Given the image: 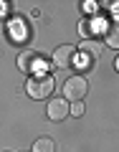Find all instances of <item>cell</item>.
I'll return each mask as SVG.
<instances>
[{
  "label": "cell",
  "mask_w": 119,
  "mask_h": 152,
  "mask_svg": "<svg viewBox=\"0 0 119 152\" xmlns=\"http://www.w3.org/2000/svg\"><path fill=\"white\" fill-rule=\"evenodd\" d=\"M18 69L20 71H33V74H46L48 71V58L38 51H23L18 56Z\"/></svg>",
  "instance_id": "2"
},
{
  "label": "cell",
  "mask_w": 119,
  "mask_h": 152,
  "mask_svg": "<svg viewBox=\"0 0 119 152\" xmlns=\"http://www.w3.org/2000/svg\"><path fill=\"white\" fill-rule=\"evenodd\" d=\"M107 43L112 46V48H117V46H119V33H117V26H109V31H107Z\"/></svg>",
  "instance_id": "8"
},
{
  "label": "cell",
  "mask_w": 119,
  "mask_h": 152,
  "mask_svg": "<svg viewBox=\"0 0 119 152\" xmlns=\"http://www.w3.org/2000/svg\"><path fill=\"white\" fill-rule=\"evenodd\" d=\"M69 107H71V104L66 102L64 96H61V99H51L48 107H46V117H48L51 122H64L66 117H69Z\"/></svg>",
  "instance_id": "4"
},
{
  "label": "cell",
  "mask_w": 119,
  "mask_h": 152,
  "mask_svg": "<svg viewBox=\"0 0 119 152\" xmlns=\"http://www.w3.org/2000/svg\"><path fill=\"white\" fill-rule=\"evenodd\" d=\"M3 28H5V26H3V20H0V31H3Z\"/></svg>",
  "instance_id": "12"
},
{
  "label": "cell",
  "mask_w": 119,
  "mask_h": 152,
  "mask_svg": "<svg viewBox=\"0 0 119 152\" xmlns=\"http://www.w3.org/2000/svg\"><path fill=\"white\" fill-rule=\"evenodd\" d=\"M33 152H56V145L48 137H41V140H36V145H33Z\"/></svg>",
  "instance_id": "7"
},
{
  "label": "cell",
  "mask_w": 119,
  "mask_h": 152,
  "mask_svg": "<svg viewBox=\"0 0 119 152\" xmlns=\"http://www.w3.org/2000/svg\"><path fill=\"white\" fill-rule=\"evenodd\" d=\"M79 31H81V36H94V28H91V20H84L81 26H79Z\"/></svg>",
  "instance_id": "10"
},
{
  "label": "cell",
  "mask_w": 119,
  "mask_h": 152,
  "mask_svg": "<svg viewBox=\"0 0 119 152\" xmlns=\"http://www.w3.org/2000/svg\"><path fill=\"white\" fill-rule=\"evenodd\" d=\"M5 10H8V3H0V15H5Z\"/></svg>",
  "instance_id": "11"
},
{
  "label": "cell",
  "mask_w": 119,
  "mask_h": 152,
  "mask_svg": "<svg viewBox=\"0 0 119 152\" xmlns=\"http://www.w3.org/2000/svg\"><path fill=\"white\" fill-rule=\"evenodd\" d=\"M69 114H74V117H81V114H84V104H81V102L71 104V107H69Z\"/></svg>",
  "instance_id": "9"
},
{
  "label": "cell",
  "mask_w": 119,
  "mask_h": 152,
  "mask_svg": "<svg viewBox=\"0 0 119 152\" xmlns=\"http://www.w3.org/2000/svg\"><path fill=\"white\" fill-rule=\"evenodd\" d=\"M74 61H76V48L74 46L64 43L53 51V66H58V69H69V66H74Z\"/></svg>",
  "instance_id": "5"
},
{
  "label": "cell",
  "mask_w": 119,
  "mask_h": 152,
  "mask_svg": "<svg viewBox=\"0 0 119 152\" xmlns=\"http://www.w3.org/2000/svg\"><path fill=\"white\" fill-rule=\"evenodd\" d=\"M86 91H89V84H86V79L84 76H71V79H66V84H64V99L66 102H81L84 96H86Z\"/></svg>",
  "instance_id": "3"
},
{
  "label": "cell",
  "mask_w": 119,
  "mask_h": 152,
  "mask_svg": "<svg viewBox=\"0 0 119 152\" xmlns=\"http://www.w3.org/2000/svg\"><path fill=\"white\" fill-rule=\"evenodd\" d=\"M99 43L96 41H84V46H81V69H91V64H94V58L99 56Z\"/></svg>",
  "instance_id": "6"
},
{
  "label": "cell",
  "mask_w": 119,
  "mask_h": 152,
  "mask_svg": "<svg viewBox=\"0 0 119 152\" xmlns=\"http://www.w3.org/2000/svg\"><path fill=\"white\" fill-rule=\"evenodd\" d=\"M53 79H51L48 74H38V76H33L31 81H28V86H26V91H28V96L31 99H38V102H43V99H48L51 94H53Z\"/></svg>",
  "instance_id": "1"
}]
</instances>
